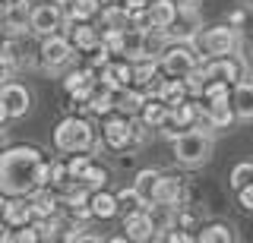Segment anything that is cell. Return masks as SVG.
Returning a JSON list of instances; mask_svg holds the SVG:
<instances>
[{"instance_id": "4", "label": "cell", "mask_w": 253, "mask_h": 243, "mask_svg": "<svg viewBox=\"0 0 253 243\" xmlns=\"http://www.w3.org/2000/svg\"><path fill=\"white\" fill-rule=\"evenodd\" d=\"M38 60H42V69H44V73L57 76V73H63V69L76 60V48H73V41H70L67 35H60V32L57 35H47V38H42Z\"/></svg>"}, {"instance_id": "11", "label": "cell", "mask_w": 253, "mask_h": 243, "mask_svg": "<svg viewBox=\"0 0 253 243\" xmlns=\"http://www.w3.org/2000/svg\"><path fill=\"white\" fill-rule=\"evenodd\" d=\"M124 237L126 240H136V243H146V240H155V218L149 208H133L124 215Z\"/></svg>"}, {"instance_id": "34", "label": "cell", "mask_w": 253, "mask_h": 243, "mask_svg": "<svg viewBox=\"0 0 253 243\" xmlns=\"http://www.w3.org/2000/svg\"><path fill=\"white\" fill-rule=\"evenodd\" d=\"M231 89H234V85L231 82H221V79H209V82H206V89H203V101H215V98H228V95H231Z\"/></svg>"}, {"instance_id": "24", "label": "cell", "mask_w": 253, "mask_h": 243, "mask_svg": "<svg viewBox=\"0 0 253 243\" xmlns=\"http://www.w3.org/2000/svg\"><path fill=\"white\" fill-rule=\"evenodd\" d=\"M95 26L98 29H130V10H126V3L101 6V13L95 16Z\"/></svg>"}, {"instance_id": "44", "label": "cell", "mask_w": 253, "mask_h": 243, "mask_svg": "<svg viewBox=\"0 0 253 243\" xmlns=\"http://www.w3.org/2000/svg\"><path fill=\"white\" fill-rule=\"evenodd\" d=\"M3 38H6V35H3V29H0V44H3Z\"/></svg>"}, {"instance_id": "22", "label": "cell", "mask_w": 253, "mask_h": 243, "mask_svg": "<svg viewBox=\"0 0 253 243\" xmlns=\"http://www.w3.org/2000/svg\"><path fill=\"white\" fill-rule=\"evenodd\" d=\"M146 13H149V26L171 29L177 22V0H149Z\"/></svg>"}, {"instance_id": "30", "label": "cell", "mask_w": 253, "mask_h": 243, "mask_svg": "<svg viewBox=\"0 0 253 243\" xmlns=\"http://www.w3.org/2000/svg\"><path fill=\"white\" fill-rule=\"evenodd\" d=\"M196 240H200V243H234V240H237V234H234L225 221H209V224H203V227H200Z\"/></svg>"}, {"instance_id": "12", "label": "cell", "mask_w": 253, "mask_h": 243, "mask_svg": "<svg viewBox=\"0 0 253 243\" xmlns=\"http://www.w3.org/2000/svg\"><path fill=\"white\" fill-rule=\"evenodd\" d=\"M0 101H3L10 120H19V117H26L29 107H32V92L22 82H3L0 85Z\"/></svg>"}, {"instance_id": "32", "label": "cell", "mask_w": 253, "mask_h": 243, "mask_svg": "<svg viewBox=\"0 0 253 243\" xmlns=\"http://www.w3.org/2000/svg\"><path fill=\"white\" fill-rule=\"evenodd\" d=\"M247 183H253V161H241L231 168V190H244Z\"/></svg>"}, {"instance_id": "13", "label": "cell", "mask_w": 253, "mask_h": 243, "mask_svg": "<svg viewBox=\"0 0 253 243\" xmlns=\"http://www.w3.org/2000/svg\"><path fill=\"white\" fill-rule=\"evenodd\" d=\"M0 218H3V224L6 227H22V224H29L32 218V202H29V196H6V193H0Z\"/></svg>"}, {"instance_id": "10", "label": "cell", "mask_w": 253, "mask_h": 243, "mask_svg": "<svg viewBox=\"0 0 253 243\" xmlns=\"http://www.w3.org/2000/svg\"><path fill=\"white\" fill-rule=\"evenodd\" d=\"M101 139H105L108 148H124L133 145V136H130V117L121 114V111H111L108 117H101Z\"/></svg>"}, {"instance_id": "47", "label": "cell", "mask_w": 253, "mask_h": 243, "mask_svg": "<svg viewBox=\"0 0 253 243\" xmlns=\"http://www.w3.org/2000/svg\"><path fill=\"white\" fill-rule=\"evenodd\" d=\"M3 227H6V224H3V218H0V231H3Z\"/></svg>"}, {"instance_id": "39", "label": "cell", "mask_w": 253, "mask_h": 243, "mask_svg": "<svg viewBox=\"0 0 253 243\" xmlns=\"http://www.w3.org/2000/svg\"><path fill=\"white\" fill-rule=\"evenodd\" d=\"M177 6H200V0H177Z\"/></svg>"}, {"instance_id": "45", "label": "cell", "mask_w": 253, "mask_h": 243, "mask_svg": "<svg viewBox=\"0 0 253 243\" xmlns=\"http://www.w3.org/2000/svg\"><path fill=\"white\" fill-rule=\"evenodd\" d=\"M3 6H6V0H0V13H3Z\"/></svg>"}, {"instance_id": "25", "label": "cell", "mask_w": 253, "mask_h": 243, "mask_svg": "<svg viewBox=\"0 0 253 243\" xmlns=\"http://www.w3.org/2000/svg\"><path fill=\"white\" fill-rule=\"evenodd\" d=\"M139 117L149 123V130H162L165 123H168V117H171V107L165 104L162 98H152V95H149L146 104H142V111H139Z\"/></svg>"}, {"instance_id": "28", "label": "cell", "mask_w": 253, "mask_h": 243, "mask_svg": "<svg viewBox=\"0 0 253 243\" xmlns=\"http://www.w3.org/2000/svg\"><path fill=\"white\" fill-rule=\"evenodd\" d=\"M63 10L70 22H95V16L101 13V0H70Z\"/></svg>"}, {"instance_id": "8", "label": "cell", "mask_w": 253, "mask_h": 243, "mask_svg": "<svg viewBox=\"0 0 253 243\" xmlns=\"http://www.w3.org/2000/svg\"><path fill=\"white\" fill-rule=\"evenodd\" d=\"M98 89V69L95 67H83V69H70L63 79V92L73 104H85L92 98V92Z\"/></svg>"}, {"instance_id": "17", "label": "cell", "mask_w": 253, "mask_h": 243, "mask_svg": "<svg viewBox=\"0 0 253 243\" xmlns=\"http://www.w3.org/2000/svg\"><path fill=\"white\" fill-rule=\"evenodd\" d=\"M29 202H32V215L35 218H51L54 211H60V193L54 190L51 183L35 186V190L29 193Z\"/></svg>"}, {"instance_id": "3", "label": "cell", "mask_w": 253, "mask_h": 243, "mask_svg": "<svg viewBox=\"0 0 253 243\" xmlns=\"http://www.w3.org/2000/svg\"><path fill=\"white\" fill-rule=\"evenodd\" d=\"M171 142H174V161L184 164V168H200L212 155V130L187 127V130H180Z\"/></svg>"}, {"instance_id": "27", "label": "cell", "mask_w": 253, "mask_h": 243, "mask_svg": "<svg viewBox=\"0 0 253 243\" xmlns=\"http://www.w3.org/2000/svg\"><path fill=\"white\" fill-rule=\"evenodd\" d=\"M158 177H162V174H158L155 168H146V171H139V174L133 177V190L142 196L146 208L155 206V186H158Z\"/></svg>"}, {"instance_id": "6", "label": "cell", "mask_w": 253, "mask_h": 243, "mask_svg": "<svg viewBox=\"0 0 253 243\" xmlns=\"http://www.w3.org/2000/svg\"><path fill=\"white\" fill-rule=\"evenodd\" d=\"M200 60H203V54L196 51L193 41H171L168 48H165V54L158 57V64H162L165 76H177V79H184Z\"/></svg>"}, {"instance_id": "19", "label": "cell", "mask_w": 253, "mask_h": 243, "mask_svg": "<svg viewBox=\"0 0 253 243\" xmlns=\"http://www.w3.org/2000/svg\"><path fill=\"white\" fill-rule=\"evenodd\" d=\"M206 73H209V79H221L231 85L237 79H244L241 60H231V57H206Z\"/></svg>"}, {"instance_id": "7", "label": "cell", "mask_w": 253, "mask_h": 243, "mask_svg": "<svg viewBox=\"0 0 253 243\" xmlns=\"http://www.w3.org/2000/svg\"><path fill=\"white\" fill-rule=\"evenodd\" d=\"M67 29H70V16H67V10H63L60 3L44 0V3L32 6V35L47 38V35L67 32Z\"/></svg>"}, {"instance_id": "48", "label": "cell", "mask_w": 253, "mask_h": 243, "mask_svg": "<svg viewBox=\"0 0 253 243\" xmlns=\"http://www.w3.org/2000/svg\"><path fill=\"white\" fill-rule=\"evenodd\" d=\"M0 148H3V142H0Z\"/></svg>"}, {"instance_id": "38", "label": "cell", "mask_w": 253, "mask_h": 243, "mask_svg": "<svg viewBox=\"0 0 253 243\" xmlns=\"http://www.w3.org/2000/svg\"><path fill=\"white\" fill-rule=\"evenodd\" d=\"M244 19H247V13H244V10H231V13H228V26H234V29H241Z\"/></svg>"}, {"instance_id": "31", "label": "cell", "mask_w": 253, "mask_h": 243, "mask_svg": "<svg viewBox=\"0 0 253 243\" xmlns=\"http://www.w3.org/2000/svg\"><path fill=\"white\" fill-rule=\"evenodd\" d=\"M105 180H108V171L101 168V164H95V161H92V164H89V171L79 177V183H83L89 193H95V190H101V186H105Z\"/></svg>"}, {"instance_id": "29", "label": "cell", "mask_w": 253, "mask_h": 243, "mask_svg": "<svg viewBox=\"0 0 253 243\" xmlns=\"http://www.w3.org/2000/svg\"><path fill=\"white\" fill-rule=\"evenodd\" d=\"M111 111H114V92L105 89V85L98 82V89H95L92 98L85 101V114H92V117H108Z\"/></svg>"}, {"instance_id": "41", "label": "cell", "mask_w": 253, "mask_h": 243, "mask_svg": "<svg viewBox=\"0 0 253 243\" xmlns=\"http://www.w3.org/2000/svg\"><path fill=\"white\" fill-rule=\"evenodd\" d=\"M149 0H126V6H146Z\"/></svg>"}, {"instance_id": "43", "label": "cell", "mask_w": 253, "mask_h": 243, "mask_svg": "<svg viewBox=\"0 0 253 243\" xmlns=\"http://www.w3.org/2000/svg\"><path fill=\"white\" fill-rule=\"evenodd\" d=\"M54 3H60V6H67V3H70V0H54Z\"/></svg>"}, {"instance_id": "15", "label": "cell", "mask_w": 253, "mask_h": 243, "mask_svg": "<svg viewBox=\"0 0 253 243\" xmlns=\"http://www.w3.org/2000/svg\"><path fill=\"white\" fill-rule=\"evenodd\" d=\"M98 82L111 92L124 89V85H133V64L126 57H114L111 64H105L98 69Z\"/></svg>"}, {"instance_id": "33", "label": "cell", "mask_w": 253, "mask_h": 243, "mask_svg": "<svg viewBox=\"0 0 253 243\" xmlns=\"http://www.w3.org/2000/svg\"><path fill=\"white\" fill-rule=\"evenodd\" d=\"M117 206H121V215H126V211H133V208H146V202H142V196L133 190V186H126V190L117 193Z\"/></svg>"}, {"instance_id": "46", "label": "cell", "mask_w": 253, "mask_h": 243, "mask_svg": "<svg viewBox=\"0 0 253 243\" xmlns=\"http://www.w3.org/2000/svg\"><path fill=\"white\" fill-rule=\"evenodd\" d=\"M29 3H44V0H29Z\"/></svg>"}, {"instance_id": "14", "label": "cell", "mask_w": 253, "mask_h": 243, "mask_svg": "<svg viewBox=\"0 0 253 243\" xmlns=\"http://www.w3.org/2000/svg\"><path fill=\"white\" fill-rule=\"evenodd\" d=\"M187 199H190V186L180 177H165V174L158 177L155 206H174V208H180V206H187Z\"/></svg>"}, {"instance_id": "23", "label": "cell", "mask_w": 253, "mask_h": 243, "mask_svg": "<svg viewBox=\"0 0 253 243\" xmlns=\"http://www.w3.org/2000/svg\"><path fill=\"white\" fill-rule=\"evenodd\" d=\"M89 206H92V218H98V221H108V218L121 215V206H117V193H108L105 186L92 193Z\"/></svg>"}, {"instance_id": "26", "label": "cell", "mask_w": 253, "mask_h": 243, "mask_svg": "<svg viewBox=\"0 0 253 243\" xmlns=\"http://www.w3.org/2000/svg\"><path fill=\"white\" fill-rule=\"evenodd\" d=\"M158 73H162V64H158L155 57H142V60H133V85L136 89H149Z\"/></svg>"}, {"instance_id": "2", "label": "cell", "mask_w": 253, "mask_h": 243, "mask_svg": "<svg viewBox=\"0 0 253 243\" xmlns=\"http://www.w3.org/2000/svg\"><path fill=\"white\" fill-rule=\"evenodd\" d=\"M54 148L63 155H76V152H89L95 145V127L85 114H67L54 123Z\"/></svg>"}, {"instance_id": "5", "label": "cell", "mask_w": 253, "mask_h": 243, "mask_svg": "<svg viewBox=\"0 0 253 243\" xmlns=\"http://www.w3.org/2000/svg\"><path fill=\"white\" fill-rule=\"evenodd\" d=\"M193 44L203 57H228V54H234V48H237V29L234 26L200 29L196 38H193Z\"/></svg>"}, {"instance_id": "37", "label": "cell", "mask_w": 253, "mask_h": 243, "mask_svg": "<svg viewBox=\"0 0 253 243\" xmlns=\"http://www.w3.org/2000/svg\"><path fill=\"white\" fill-rule=\"evenodd\" d=\"M237 202H241V208L253 211V183H247L244 190H237Z\"/></svg>"}, {"instance_id": "16", "label": "cell", "mask_w": 253, "mask_h": 243, "mask_svg": "<svg viewBox=\"0 0 253 243\" xmlns=\"http://www.w3.org/2000/svg\"><path fill=\"white\" fill-rule=\"evenodd\" d=\"M67 38L73 41L76 54H92L101 44V29L95 26V22H70Z\"/></svg>"}, {"instance_id": "18", "label": "cell", "mask_w": 253, "mask_h": 243, "mask_svg": "<svg viewBox=\"0 0 253 243\" xmlns=\"http://www.w3.org/2000/svg\"><path fill=\"white\" fill-rule=\"evenodd\" d=\"M231 104H234L237 120L253 123V79H250V76H244V79L234 82V89H231Z\"/></svg>"}, {"instance_id": "1", "label": "cell", "mask_w": 253, "mask_h": 243, "mask_svg": "<svg viewBox=\"0 0 253 243\" xmlns=\"http://www.w3.org/2000/svg\"><path fill=\"white\" fill-rule=\"evenodd\" d=\"M51 183V158L38 145L0 148V193L29 196L35 186Z\"/></svg>"}, {"instance_id": "40", "label": "cell", "mask_w": 253, "mask_h": 243, "mask_svg": "<svg viewBox=\"0 0 253 243\" xmlns=\"http://www.w3.org/2000/svg\"><path fill=\"white\" fill-rule=\"evenodd\" d=\"M10 117H6V107H3V101H0V123H6Z\"/></svg>"}, {"instance_id": "36", "label": "cell", "mask_w": 253, "mask_h": 243, "mask_svg": "<svg viewBox=\"0 0 253 243\" xmlns=\"http://www.w3.org/2000/svg\"><path fill=\"white\" fill-rule=\"evenodd\" d=\"M67 183H70L67 161H51V186H67Z\"/></svg>"}, {"instance_id": "20", "label": "cell", "mask_w": 253, "mask_h": 243, "mask_svg": "<svg viewBox=\"0 0 253 243\" xmlns=\"http://www.w3.org/2000/svg\"><path fill=\"white\" fill-rule=\"evenodd\" d=\"M149 92L146 89H136V85H124V89L114 92V111H121L126 117H136L142 111V104H146Z\"/></svg>"}, {"instance_id": "42", "label": "cell", "mask_w": 253, "mask_h": 243, "mask_svg": "<svg viewBox=\"0 0 253 243\" xmlns=\"http://www.w3.org/2000/svg\"><path fill=\"white\" fill-rule=\"evenodd\" d=\"M111 3H124V0H101V6H111Z\"/></svg>"}, {"instance_id": "9", "label": "cell", "mask_w": 253, "mask_h": 243, "mask_svg": "<svg viewBox=\"0 0 253 243\" xmlns=\"http://www.w3.org/2000/svg\"><path fill=\"white\" fill-rule=\"evenodd\" d=\"M0 29L3 35H13V38H22L32 32V6L29 0H13V3L3 6L0 13Z\"/></svg>"}, {"instance_id": "35", "label": "cell", "mask_w": 253, "mask_h": 243, "mask_svg": "<svg viewBox=\"0 0 253 243\" xmlns=\"http://www.w3.org/2000/svg\"><path fill=\"white\" fill-rule=\"evenodd\" d=\"M89 164H92V155H85V152H76V155H70V161H67V171H70V180H79L89 171Z\"/></svg>"}, {"instance_id": "21", "label": "cell", "mask_w": 253, "mask_h": 243, "mask_svg": "<svg viewBox=\"0 0 253 243\" xmlns=\"http://www.w3.org/2000/svg\"><path fill=\"white\" fill-rule=\"evenodd\" d=\"M206 104V120H209L212 130H225L237 120L234 114V104H231V95L228 98H215V101H203Z\"/></svg>"}]
</instances>
